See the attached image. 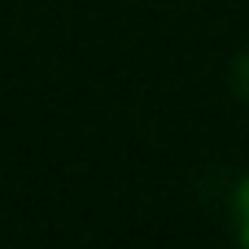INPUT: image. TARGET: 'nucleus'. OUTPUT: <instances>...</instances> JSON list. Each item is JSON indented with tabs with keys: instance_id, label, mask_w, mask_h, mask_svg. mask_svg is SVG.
<instances>
[{
	"instance_id": "1",
	"label": "nucleus",
	"mask_w": 249,
	"mask_h": 249,
	"mask_svg": "<svg viewBox=\"0 0 249 249\" xmlns=\"http://www.w3.org/2000/svg\"><path fill=\"white\" fill-rule=\"evenodd\" d=\"M236 223H241V241L249 245V179L241 184V193H236Z\"/></svg>"
},
{
	"instance_id": "2",
	"label": "nucleus",
	"mask_w": 249,
	"mask_h": 249,
	"mask_svg": "<svg viewBox=\"0 0 249 249\" xmlns=\"http://www.w3.org/2000/svg\"><path fill=\"white\" fill-rule=\"evenodd\" d=\"M241 88H245V96H249V57L241 61Z\"/></svg>"
}]
</instances>
